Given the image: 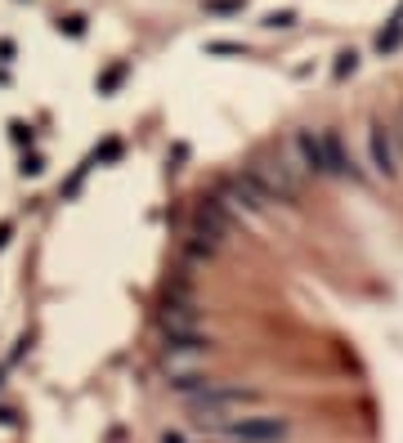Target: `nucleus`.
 Masks as SVG:
<instances>
[{"label":"nucleus","mask_w":403,"mask_h":443,"mask_svg":"<svg viewBox=\"0 0 403 443\" xmlns=\"http://www.w3.org/2000/svg\"><path fill=\"white\" fill-rule=\"evenodd\" d=\"M264 408V394L251 390V385H224V380H215L206 394H193L188 399V416L198 430H211V435H219L234 416L242 412H260Z\"/></svg>","instance_id":"1"},{"label":"nucleus","mask_w":403,"mask_h":443,"mask_svg":"<svg viewBox=\"0 0 403 443\" xmlns=\"http://www.w3.org/2000/svg\"><path fill=\"white\" fill-rule=\"evenodd\" d=\"M247 175L255 179V188H260L269 202H296L300 197V166L291 162L287 153H278V157H260V162H255Z\"/></svg>","instance_id":"2"},{"label":"nucleus","mask_w":403,"mask_h":443,"mask_svg":"<svg viewBox=\"0 0 403 443\" xmlns=\"http://www.w3.org/2000/svg\"><path fill=\"white\" fill-rule=\"evenodd\" d=\"M193 238H198V251L211 255L219 242L234 238V211H229L219 197H206L198 211H193Z\"/></svg>","instance_id":"3"},{"label":"nucleus","mask_w":403,"mask_h":443,"mask_svg":"<svg viewBox=\"0 0 403 443\" xmlns=\"http://www.w3.org/2000/svg\"><path fill=\"white\" fill-rule=\"evenodd\" d=\"M219 435H234L242 443H283L291 435V425H287V416H255V412H242L234 416Z\"/></svg>","instance_id":"4"},{"label":"nucleus","mask_w":403,"mask_h":443,"mask_svg":"<svg viewBox=\"0 0 403 443\" xmlns=\"http://www.w3.org/2000/svg\"><path fill=\"white\" fill-rule=\"evenodd\" d=\"M368 162L381 179H399V143H395V130L385 121H372L368 126Z\"/></svg>","instance_id":"5"},{"label":"nucleus","mask_w":403,"mask_h":443,"mask_svg":"<svg viewBox=\"0 0 403 443\" xmlns=\"http://www.w3.org/2000/svg\"><path fill=\"white\" fill-rule=\"evenodd\" d=\"M219 202L229 206V211H238V215H260L264 206H269V197L255 188V179L251 175H238V179H224L219 184Z\"/></svg>","instance_id":"6"},{"label":"nucleus","mask_w":403,"mask_h":443,"mask_svg":"<svg viewBox=\"0 0 403 443\" xmlns=\"http://www.w3.org/2000/svg\"><path fill=\"white\" fill-rule=\"evenodd\" d=\"M291 157H296V166L305 170V175H319V179H327L323 130H296V139H291Z\"/></svg>","instance_id":"7"},{"label":"nucleus","mask_w":403,"mask_h":443,"mask_svg":"<svg viewBox=\"0 0 403 443\" xmlns=\"http://www.w3.org/2000/svg\"><path fill=\"white\" fill-rule=\"evenodd\" d=\"M323 153H327V179H363L359 162H354V153L345 148V139H340V130H323Z\"/></svg>","instance_id":"8"},{"label":"nucleus","mask_w":403,"mask_h":443,"mask_svg":"<svg viewBox=\"0 0 403 443\" xmlns=\"http://www.w3.org/2000/svg\"><path fill=\"white\" fill-rule=\"evenodd\" d=\"M202 323V309H198V300L184 291H170V300H166V309H162V331H193Z\"/></svg>","instance_id":"9"},{"label":"nucleus","mask_w":403,"mask_h":443,"mask_svg":"<svg viewBox=\"0 0 403 443\" xmlns=\"http://www.w3.org/2000/svg\"><path fill=\"white\" fill-rule=\"evenodd\" d=\"M162 443H242V439H234V435H184V430H166L162 435Z\"/></svg>","instance_id":"10"},{"label":"nucleus","mask_w":403,"mask_h":443,"mask_svg":"<svg viewBox=\"0 0 403 443\" xmlns=\"http://www.w3.org/2000/svg\"><path fill=\"white\" fill-rule=\"evenodd\" d=\"M399 41H403V18H395L381 36H376V49H381V54H390V49H399Z\"/></svg>","instance_id":"11"},{"label":"nucleus","mask_w":403,"mask_h":443,"mask_svg":"<svg viewBox=\"0 0 403 443\" xmlns=\"http://www.w3.org/2000/svg\"><path fill=\"white\" fill-rule=\"evenodd\" d=\"M291 23H296V14H291V9H278V14L264 18V27L269 32H283V27H291Z\"/></svg>","instance_id":"12"},{"label":"nucleus","mask_w":403,"mask_h":443,"mask_svg":"<svg viewBox=\"0 0 403 443\" xmlns=\"http://www.w3.org/2000/svg\"><path fill=\"white\" fill-rule=\"evenodd\" d=\"M206 54H247V45H238V41H211V45H206Z\"/></svg>","instance_id":"13"},{"label":"nucleus","mask_w":403,"mask_h":443,"mask_svg":"<svg viewBox=\"0 0 403 443\" xmlns=\"http://www.w3.org/2000/svg\"><path fill=\"white\" fill-rule=\"evenodd\" d=\"M242 5H247V0H206V9H211V14H238Z\"/></svg>","instance_id":"14"},{"label":"nucleus","mask_w":403,"mask_h":443,"mask_svg":"<svg viewBox=\"0 0 403 443\" xmlns=\"http://www.w3.org/2000/svg\"><path fill=\"white\" fill-rule=\"evenodd\" d=\"M354 68H359V54H354V49H345V54L336 58V77H350Z\"/></svg>","instance_id":"15"},{"label":"nucleus","mask_w":403,"mask_h":443,"mask_svg":"<svg viewBox=\"0 0 403 443\" xmlns=\"http://www.w3.org/2000/svg\"><path fill=\"white\" fill-rule=\"evenodd\" d=\"M58 27H63L68 36H85V18H81V14H68L63 23H58Z\"/></svg>","instance_id":"16"},{"label":"nucleus","mask_w":403,"mask_h":443,"mask_svg":"<svg viewBox=\"0 0 403 443\" xmlns=\"http://www.w3.org/2000/svg\"><path fill=\"white\" fill-rule=\"evenodd\" d=\"M121 77H126V68H113V72H108V77L99 81V90H113V85H117Z\"/></svg>","instance_id":"17"},{"label":"nucleus","mask_w":403,"mask_h":443,"mask_svg":"<svg viewBox=\"0 0 403 443\" xmlns=\"http://www.w3.org/2000/svg\"><path fill=\"white\" fill-rule=\"evenodd\" d=\"M9 130H14V143H32V130L23 126V121H14V126H9Z\"/></svg>","instance_id":"18"},{"label":"nucleus","mask_w":403,"mask_h":443,"mask_svg":"<svg viewBox=\"0 0 403 443\" xmlns=\"http://www.w3.org/2000/svg\"><path fill=\"white\" fill-rule=\"evenodd\" d=\"M14 58V41H0V63H9Z\"/></svg>","instance_id":"19"},{"label":"nucleus","mask_w":403,"mask_h":443,"mask_svg":"<svg viewBox=\"0 0 403 443\" xmlns=\"http://www.w3.org/2000/svg\"><path fill=\"white\" fill-rule=\"evenodd\" d=\"M9 233H14V229H9V224H0V251L9 246Z\"/></svg>","instance_id":"20"},{"label":"nucleus","mask_w":403,"mask_h":443,"mask_svg":"<svg viewBox=\"0 0 403 443\" xmlns=\"http://www.w3.org/2000/svg\"><path fill=\"white\" fill-rule=\"evenodd\" d=\"M399 121H403V113H399Z\"/></svg>","instance_id":"21"}]
</instances>
